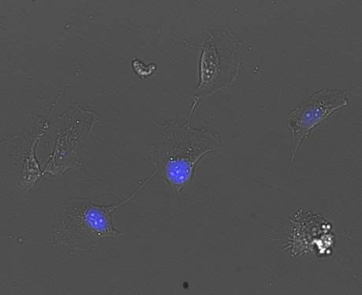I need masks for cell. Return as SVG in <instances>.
Segmentation results:
<instances>
[{
    "label": "cell",
    "instance_id": "obj_1",
    "mask_svg": "<svg viewBox=\"0 0 362 295\" xmlns=\"http://www.w3.org/2000/svg\"><path fill=\"white\" fill-rule=\"evenodd\" d=\"M349 101L344 91L322 89L316 91L302 106L291 112L288 126L291 132V161H294L299 147L311 131L338 110L346 107Z\"/></svg>",
    "mask_w": 362,
    "mask_h": 295
},
{
    "label": "cell",
    "instance_id": "obj_2",
    "mask_svg": "<svg viewBox=\"0 0 362 295\" xmlns=\"http://www.w3.org/2000/svg\"><path fill=\"white\" fill-rule=\"evenodd\" d=\"M146 184H143L136 191L124 201L112 206H93L86 214V220L88 226L97 233L103 235H119L113 227V214L117 209L127 204Z\"/></svg>",
    "mask_w": 362,
    "mask_h": 295
}]
</instances>
